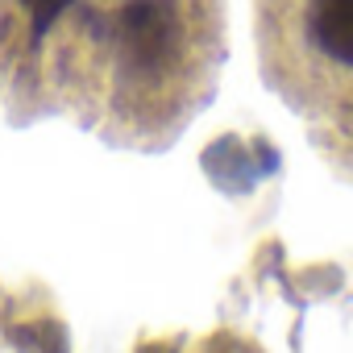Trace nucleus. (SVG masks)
Masks as SVG:
<instances>
[{"label": "nucleus", "instance_id": "obj_1", "mask_svg": "<svg viewBox=\"0 0 353 353\" xmlns=\"http://www.w3.org/2000/svg\"><path fill=\"white\" fill-rule=\"evenodd\" d=\"M71 92L117 133L174 129L221 63V0H71Z\"/></svg>", "mask_w": 353, "mask_h": 353}, {"label": "nucleus", "instance_id": "obj_2", "mask_svg": "<svg viewBox=\"0 0 353 353\" xmlns=\"http://www.w3.org/2000/svg\"><path fill=\"white\" fill-rule=\"evenodd\" d=\"M262 59L307 121L353 125V0H258Z\"/></svg>", "mask_w": 353, "mask_h": 353}]
</instances>
